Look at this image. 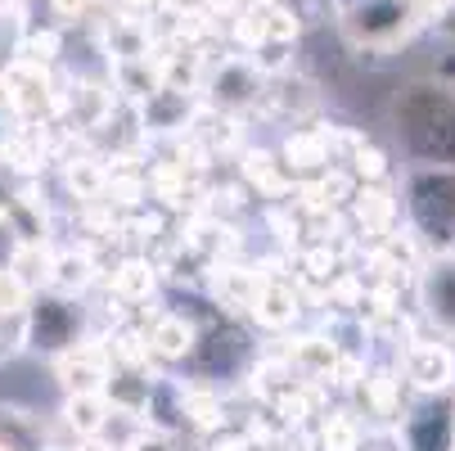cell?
I'll return each mask as SVG.
<instances>
[{"label": "cell", "instance_id": "d6a6232c", "mask_svg": "<svg viewBox=\"0 0 455 451\" xmlns=\"http://www.w3.org/2000/svg\"><path fill=\"white\" fill-rule=\"evenodd\" d=\"M347 167H352V176H356V181H365V185L387 181V158H383V149H374V145H361V149H356V158H352Z\"/></svg>", "mask_w": 455, "mask_h": 451}, {"label": "cell", "instance_id": "277c9868", "mask_svg": "<svg viewBox=\"0 0 455 451\" xmlns=\"http://www.w3.org/2000/svg\"><path fill=\"white\" fill-rule=\"evenodd\" d=\"M82 330H86V311H82L77 294H59V289L32 294V307L23 316V343L28 348L59 357V352L82 343Z\"/></svg>", "mask_w": 455, "mask_h": 451}, {"label": "cell", "instance_id": "5bb4252c", "mask_svg": "<svg viewBox=\"0 0 455 451\" xmlns=\"http://www.w3.org/2000/svg\"><path fill=\"white\" fill-rule=\"evenodd\" d=\"M262 276H267V285H262V294H257V302H252V320L262 330H289V326H298V316H302L298 285H289V280H280L271 271H262Z\"/></svg>", "mask_w": 455, "mask_h": 451}, {"label": "cell", "instance_id": "44dd1931", "mask_svg": "<svg viewBox=\"0 0 455 451\" xmlns=\"http://www.w3.org/2000/svg\"><path fill=\"white\" fill-rule=\"evenodd\" d=\"M284 357L293 361V370L302 379H324V383H330V374H334L343 352H339L334 339H324V334H302V339H293V348Z\"/></svg>", "mask_w": 455, "mask_h": 451}, {"label": "cell", "instance_id": "d4e9b609", "mask_svg": "<svg viewBox=\"0 0 455 451\" xmlns=\"http://www.w3.org/2000/svg\"><path fill=\"white\" fill-rule=\"evenodd\" d=\"M149 393H154V374L149 370H113L108 383H104V398L122 411H140L149 407Z\"/></svg>", "mask_w": 455, "mask_h": 451}, {"label": "cell", "instance_id": "f35d334b", "mask_svg": "<svg viewBox=\"0 0 455 451\" xmlns=\"http://www.w3.org/2000/svg\"><path fill=\"white\" fill-rule=\"evenodd\" d=\"M10 199H14V189H10V181H5V172H0V213L10 208Z\"/></svg>", "mask_w": 455, "mask_h": 451}, {"label": "cell", "instance_id": "8fae6325", "mask_svg": "<svg viewBox=\"0 0 455 451\" xmlns=\"http://www.w3.org/2000/svg\"><path fill=\"white\" fill-rule=\"evenodd\" d=\"M54 374L63 383V393H104V383L113 374V361L104 352V343H77L68 352L54 357Z\"/></svg>", "mask_w": 455, "mask_h": 451}, {"label": "cell", "instance_id": "b9f144b4", "mask_svg": "<svg viewBox=\"0 0 455 451\" xmlns=\"http://www.w3.org/2000/svg\"><path fill=\"white\" fill-rule=\"evenodd\" d=\"M0 330H5V316H0Z\"/></svg>", "mask_w": 455, "mask_h": 451}, {"label": "cell", "instance_id": "cb8c5ba5", "mask_svg": "<svg viewBox=\"0 0 455 451\" xmlns=\"http://www.w3.org/2000/svg\"><path fill=\"white\" fill-rule=\"evenodd\" d=\"M104 352L113 361V370H149L154 352H149V330L140 326H117L108 339H104Z\"/></svg>", "mask_w": 455, "mask_h": 451}, {"label": "cell", "instance_id": "ffe728a7", "mask_svg": "<svg viewBox=\"0 0 455 451\" xmlns=\"http://www.w3.org/2000/svg\"><path fill=\"white\" fill-rule=\"evenodd\" d=\"M108 411H113V402L104 393H68L63 398L59 420H63V429H68L73 438H100Z\"/></svg>", "mask_w": 455, "mask_h": 451}, {"label": "cell", "instance_id": "ab89813d", "mask_svg": "<svg viewBox=\"0 0 455 451\" xmlns=\"http://www.w3.org/2000/svg\"><path fill=\"white\" fill-rule=\"evenodd\" d=\"M117 5H122V10H154L158 0H117Z\"/></svg>", "mask_w": 455, "mask_h": 451}, {"label": "cell", "instance_id": "d6986e66", "mask_svg": "<svg viewBox=\"0 0 455 451\" xmlns=\"http://www.w3.org/2000/svg\"><path fill=\"white\" fill-rule=\"evenodd\" d=\"M95 253L91 248H63V253H50V285L45 289H59V294H82L95 285Z\"/></svg>", "mask_w": 455, "mask_h": 451}, {"label": "cell", "instance_id": "ac0fdd59", "mask_svg": "<svg viewBox=\"0 0 455 451\" xmlns=\"http://www.w3.org/2000/svg\"><path fill=\"white\" fill-rule=\"evenodd\" d=\"M154 289H158V267L149 262V257H122V262L113 267V276H108V298L113 302H149L154 298Z\"/></svg>", "mask_w": 455, "mask_h": 451}, {"label": "cell", "instance_id": "f1b7e54d", "mask_svg": "<svg viewBox=\"0 0 455 451\" xmlns=\"http://www.w3.org/2000/svg\"><path fill=\"white\" fill-rule=\"evenodd\" d=\"M63 185H68L77 199H100V195H108V172H104L100 158H73L63 167Z\"/></svg>", "mask_w": 455, "mask_h": 451}, {"label": "cell", "instance_id": "8992f818", "mask_svg": "<svg viewBox=\"0 0 455 451\" xmlns=\"http://www.w3.org/2000/svg\"><path fill=\"white\" fill-rule=\"evenodd\" d=\"M204 91H208V104H217L226 113H243L257 100H267V73L257 68L252 54H226L221 63L208 68Z\"/></svg>", "mask_w": 455, "mask_h": 451}, {"label": "cell", "instance_id": "3957f363", "mask_svg": "<svg viewBox=\"0 0 455 451\" xmlns=\"http://www.w3.org/2000/svg\"><path fill=\"white\" fill-rule=\"evenodd\" d=\"M339 19L356 50H393L424 23V5L419 0H339Z\"/></svg>", "mask_w": 455, "mask_h": 451}, {"label": "cell", "instance_id": "1f68e13d", "mask_svg": "<svg viewBox=\"0 0 455 451\" xmlns=\"http://www.w3.org/2000/svg\"><path fill=\"white\" fill-rule=\"evenodd\" d=\"M59 50H63V36H59V28H32V32L23 36V59L54 63V59H59Z\"/></svg>", "mask_w": 455, "mask_h": 451}, {"label": "cell", "instance_id": "d590c367", "mask_svg": "<svg viewBox=\"0 0 455 451\" xmlns=\"http://www.w3.org/2000/svg\"><path fill=\"white\" fill-rule=\"evenodd\" d=\"M132 451H176V442H172L167 429H154V424H149V429L132 442Z\"/></svg>", "mask_w": 455, "mask_h": 451}, {"label": "cell", "instance_id": "8d00e7d4", "mask_svg": "<svg viewBox=\"0 0 455 451\" xmlns=\"http://www.w3.org/2000/svg\"><path fill=\"white\" fill-rule=\"evenodd\" d=\"M208 451H257V447H252V438H243V433H226V429H221V438L212 433Z\"/></svg>", "mask_w": 455, "mask_h": 451}, {"label": "cell", "instance_id": "52a82bcc", "mask_svg": "<svg viewBox=\"0 0 455 451\" xmlns=\"http://www.w3.org/2000/svg\"><path fill=\"white\" fill-rule=\"evenodd\" d=\"M0 91H5V109L23 122H36V117L59 109V91H54V82L45 73V63L23 59V54L0 73Z\"/></svg>", "mask_w": 455, "mask_h": 451}, {"label": "cell", "instance_id": "83f0119b", "mask_svg": "<svg viewBox=\"0 0 455 451\" xmlns=\"http://www.w3.org/2000/svg\"><path fill=\"white\" fill-rule=\"evenodd\" d=\"M320 451H361V420L352 411L320 415Z\"/></svg>", "mask_w": 455, "mask_h": 451}, {"label": "cell", "instance_id": "7bdbcfd3", "mask_svg": "<svg viewBox=\"0 0 455 451\" xmlns=\"http://www.w3.org/2000/svg\"><path fill=\"white\" fill-rule=\"evenodd\" d=\"M0 451H5V447H0Z\"/></svg>", "mask_w": 455, "mask_h": 451}, {"label": "cell", "instance_id": "4316f807", "mask_svg": "<svg viewBox=\"0 0 455 451\" xmlns=\"http://www.w3.org/2000/svg\"><path fill=\"white\" fill-rule=\"evenodd\" d=\"M361 398H365V411L379 415V420H397L402 415V379L393 370H374L365 383H361Z\"/></svg>", "mask_w": 455, "mask_h": 451}, {"label": "cell", "instance_id": "4dcf8cb0", "mask_svg": "<svg viewBox=\"0 0 455 451\" xmlns=\"http://www.w3.org/2000/svg\"><path fill=\"white\" fill-rule=\"evenodd\" d=\"M32 294H36V289H32L14 267H10V271H0V316H5V320H10V316H28Z\"/></svg>", "mask_w": 455, "mask_h": 451}, {"label": "cell", "instance_id": "7a4b0ae2", "mask_svg": "<svg viewBox=\"0 0 455 451\" xmlns=\"http://www.w3.org/2000/svg\"><path fill=\"white\" fill-rule=\"evenodd\" d=\"M402 204L428 253L455 248V167H411Z\"/></svg>", "mask_w": 455, "mask_h": 451}, {"label": "cell", "instance_id": "603a6c76", "mask_svg": "<svg viewBox=\"0 0 455 451\" xmlns=\"http://www.w3.org/2000/svg\"><path fill=\"white\" fill-rule=\"evenodd\" d=\"M284 163H289V172L298 176V181H307V176H320L324 167H334L330 163V149H324V136H320V126H311V132H293L289 141H284Z\"/></svg>", "mask_w": 455, "mask_h": 451}, {"label": "cell", "instance_id": "30bf717a", "mask_svg": "<svg viewBox=\"0 0 455 451\" xmlns=\"http://www.w3.org/2000/svg\"><path fill=\"white\" fill-rule=\"evenodd\" d=\"M402 374L415 393H446L455 389V352L437 339H415L402 352Z\"/></svg>", "mask_w": 455, "mask_h": 451}, {"label": "cell", "instance_id": "ba28073f", "mask_svg": "<svg viewBox=\"0 0 455 451\" xmlns=\"http://www.w3.org/2000/svg\"><path fill=\"white\" fill-rule=\"evenodd\" d=\"M252 343L239 326L230 320H217L212 330H199V343L189 352V366L199 370L204 379H217V374H239V370H252Z\"/></svg>", "mask_w": 455, "mask_h": 451}, {"label": "cell", "instance_id": "6da1fadb", "mask_svg": "<svg viewBox=\"0 0 455 451\" xmlns=\"http://www.w3.org/2000/svg\"><path fill=\"white\" fill-rule=\"evenodd\" d=\"M397 141L415 167H455V95L442 82H411L397 104Z\"/></svg>", "mask_w": 455, "mask_h": 451}, {"label": "cell", "instance_id": "e0dca14e", "mask_svg": "<svg viewBox=\"0 0 455 451\" xmlns=\"http://www.w3.org/2000/svg\"><path fill=\"white\" fill-rule=\"evenodd\" d=\"M0 447L5 451H50V429L36 411L0 402Z\"/></svg>", "mask_w": 455, "mask_h": 451}, {"label": "cell", "instance_id": "f546056e", "mask_svg": "<svg viewBox=\"0 0 455 451\" xmlns=\"http://www.w3.org/2000/svg\"><path fill=\"white\" fill-rule=\"evenodd\" d=\"M5 217H10L14 230L23 235V244H45V208H41V199L14 195L10 208H5Z\"/></svg>", "mask_w": 455, "mask_h": 451}, {"label": "cell", "instance_id": "836d02e7", "mask_svg": "<svg viewBox=\"0 0 455 451\" xmlns=\"http://www.w3.org/2000/svg\"><path fill=\"white\" fill-rule=\"evenodd\" d=\"M19 248H23V235L14 230V221H10L5 213H0V271H10V267H14Z\"/></svg>", "mask_w": 455, "mask_h": 451}, {"label": "cell", "instance_id": "5b68a950", "mask_svg": "<svg viewBox=\"0 0 455 451\" xmlns=\"http://www.w3.org/2000/svg\"><path fill=\"white\" fill-rule=\"evenodd\" d=\"M397 438L406 451H455V389L419 393V402L402 407Z\"/></svg>", "mask_w": 455, "mask_h": 451}, {"label": "cell", "instance_id": "e575fe53", "mask_svg": "<svg viewBox=\"0 0 455 451\" xmlns=\"http://www.w3.org/2000/svg\"><path fill=\"white\" fill-rule=\"evenodd\" d=\"M50 14L59 23H82L91 19V0H50Z\"/></svg>", "mask_w": 455, "mask_h": 451}, {"label": "cell", "instance_id": "74e56055", "mask_svg": "<svg viewBox=\"0 0 455 451\" xmlns=\"http://www.w3.org/2000/svg\"><path fill=\"white\" fill-rule=\"evenodd\" d=\"M73 451H117L113 442H104V438H77L73 442Z\"/></svg>", "mask_w": 455, "mask_h": 451}, {"label": "cell", "instance_id": "7402d4cb", "mask_svg": "<svg viewBox=\"0 0 455 451\" xmlns=\"http://www.w3.org/2000/svg\"><path fill=\"white\" fill-rule=\"evenodd\" d=\"M212 271H217V298L226 307H235V311H252V302H257V294H262L267 276L257 271V267H235V262H221Z\"/></svg>", "mask_w": 455, "mask_h": 451}, {"label": "cell", "instance_id": "484cf974", "mask_svg": "<svg viewBox=\"0 0 455 451\" xmlns=\"http://www.w3.org/2000/svg\"><path fill=\"white\" fill-rule=\"evenodd\" d=\"M185 429L194 433H221L226 429V402L212 389H185Z\"/></svg>", "mask_w": 455, "mask_h": 451}, {"label": "cell", "instance_id": "60d3db41", "mask_svg": "<svg viewBox=\"0 0 455 451\" xmlns=\"http://www.w3.org/2000/svg\"><path fill=\"white\" fill-rule=\"evenodd\" d=\"M5 141H10V136H5V117H0V149H5Z\"/></svg>", "mask_w": 455, "mask_h": 451}, {"label": "cell", "instance_id": "2e32d148", "mask_svg": "<svg viewBox=\"0 0 455 451\" xmlns=\"http://www.w3.org/2000/svg\"><path fill=\"white\" fill-rule=\"evenodd\" d=\"M194 117V95L176 91V86H158L149 100H140V126L145 132H180Z\"/></svg>", "mask_w": 455, "mask_h": 451}, {"label": "cell", "instance_id": "7c38bea8", "mask_svg": "<svg viewBox=\"0 0 455 451\" xmlns=\"http://www.w3.org/2000/svg\"><path fill=\"white\" fill-rule=\"evenodd\" d=\"M347 213H352V226L361 230V235H374V239H383L387 230H393V221H397V199H393V189H387V181H374V185H356L352 189V199H347Z\"/></svg>", "mask_w": 455, "mask_h": 451}, {"label": "cell", "instance_id": "4fadbf2b", "mask_svg": "<svg viewBox=\"0 0 455 451\" xmlns=\"http://www.w3.org/2000/svg\"><path fill=\"white\" fill-rule=\"evenodd\" d=\"M145 330H149V352H154V361H163V366L189 361L194 343H199V326H194L189 316H180V311H158Z\"/></svg>", "mask_w": 455, "mask_h": 451}, {"label": "cell", "instance_id": "9a60e30c", "mask_svg": "<svg viewBox=\"0 0 455 451\" xmlns=\"http://www.w3.org/2000/svg\"><path fill=\"white\" fill-rule=\"evenodd\" d=\"M243 185H248V189H257V195H267V199H284V195H293L298 176L289 172L284 154H271V149H248V154H243Z\"/></svg>", "mask_w": 455, "mask_h": 451}, {"label": "cell", "instance_id": "9c48e42d", "mask_svg": "<svg viewBox=\"0 0 455 451\" xmlns=\"http://www.w3.org/2000/svg\"><path fill=\"white\" fill-rule=\"evenodd\" d=\"M419 307L442 339H455V248L433 253L419 271Z\"/></svg>", "mask_w": 455, "mask_h": 451}]
</instances>
